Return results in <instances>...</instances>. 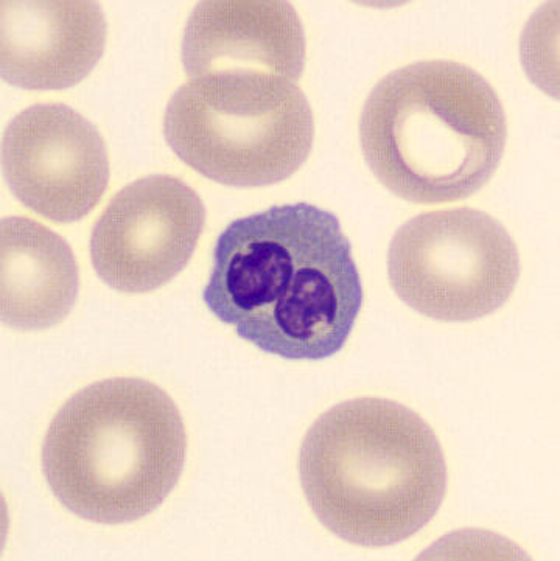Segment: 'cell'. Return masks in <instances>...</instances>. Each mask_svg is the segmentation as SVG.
<instances>
[{"mask_svg":"<svg viewBox=\"0 0 560 561\" xmlns=\"http://www.w3.org/2000/svg\"><path fill=\"white\" fill-rule=\"evenodd\" d=\"M203 299L262 352L318 362L346 344L363 285L339 218L299 203L222 230Z\"/></svg>","mask_w":560,"mask_h":561,"instance_id":"obj_1","label":"cell"},{"mask_svg":"<svg viewBox=\"0 0 560 561\" xmlns=\"http://www.w3.org/2000/svg\"><path fill=\"white\" fill-rule=\"evenodd\" d=\"M300 484L319 523L341 540L385 548L435 518L447 463L435 431L396 401H344L315 422L299 455Z\"/></svg>","mask_w":560,"mask_h":561,"instance_id":"obj_2","label":"cell"},{"mask_svg":"<svg viewBox=\"0 0 560 561\" xmlns=\"http://www.w3.org/2000/svg\"><path fill=\"white\" fill-rule=\"evenodd\" d=\"M506 140L495 89L472 67L447 59L388 73L359 117L370 172L415 204L455 203L481 191L499 170Z\"/></svg>","mask_w":560,"mask_h":561,"instance_id":"obj_3","label":"cell"},{"mask_svg":"<svg viewBox=\"0 0 560 561\" xmlns=\"http://www.w3.org/2000/svg\"><path fill=\"white\" fill-rule=\"evenodd\" d=\"M185 449L183 417L169 393L150 381L113 378L80 390L55 415L43 471L73 515L133 523L172 493Z\"/></svg>","mask_w":560,"mask_h":561,"instance_id":"obj_4","label":"cell"},{"mask_svg":"<svg viewBox=\"0 0 560 561\" xmlns=\"http://www.w3.org/2000/svg\"><path fill=\"white\" fill-rule=\"evenodd\" d=\"M167 144L207 180L266 187L309 158L313 111L298 81L261 72L191 78L167 105Z\"/></svg>","mask_w":560,"mask_h":561,"instance_id":"obj_5","label":"cell"},{"mask_svg":"<svg viewBox=\"0 0 560 561\" xmlns=\"http://www.w3.org/2000/svg\"><path fill=\"white\" fill-rule=\"evenodd\" d=\"M521 270L517 244L502 222L467 207L418 215L397 230L388 252L396 295L443 322L495 313L514 293Z\"/></svg>","mask_w":560,"mask_h":561,"instance_id":"obj_6","label":"cell"},{"mask_svg":"<svg viewBox=\"0 0 560 561\" xmlns=\"http://www.w3.org/2000/svg\"><path fill=\"white\" fill-rule=\"evenodd\" d=\"M206 222V207L178 178L153 174L111 199L91 236L95 273L128 295L155 291L191 262Z\"/></svg>","mask_w":560,"mask_h":561,"instance_id":"obj_7","label":"cell"},{"mask_svg":"<svg viewBox=\"0 0 560 561\" xmlns=\"http://www.w3.org/2000/svg\"><path fill=\"white\" fill-rule=\"evenodd\" d=\"M2 167L24 206L61 225L87 217L110 181V156L99 129L62 103L30 106L10 122Z\"/></svg>","mask_w":560,"mask_h":561,"instance_id":"obj_8","label":"cell"},{"mask_svg":"<svg viewBox=\"0 0 560 561\" xmlns=\"http://www.w3.org/2000/svg\"><path fill=\"white\" fill-rule=\"evenodd\" d=\"M0 72L32 91H58L83 81L105 50L106 20L89 0H2Z\"/></svg>","mask_w":560,"mask_h":561,"instance_id":"obj_9","label":"cell"},{"mask_svg":"<svg viewBox=\"0 0 560 561\" xmlns=\"http://www.w3.org/2000/svg\"><path fill=\"white\" fill-rule=\"evenodd\" d=\"M306 65V33L284 0H207L185 24L183 66L191 78L261 72L298 81Z\"/></svg>","mask_w":560,"mask_h":561,"instance_id":"obj_10","label":"cell"},{"mask_svg":"<svg viewBox=\"0 0 560 561\" xmlns=\"http://www.w3.org/2000/svg\"><path fill=\"white\" fill-rule=\"evenodd\" d=\"M80 289L68 241L22 217L0 222V313L13 329L46 330L68 318Z\"/></svg>","mask_w":560,"mask_h":561,"instance_id":"obj_11","label":"cell"}]
</instances>
